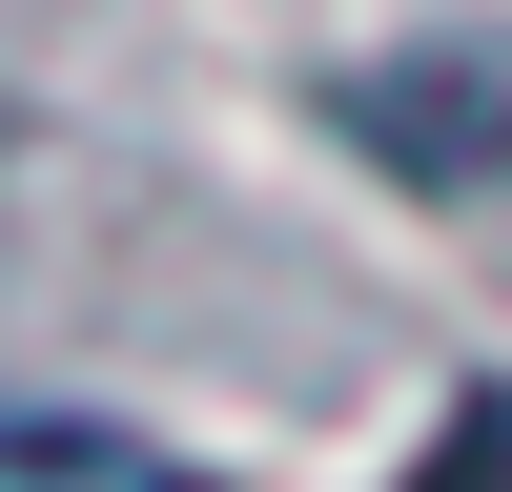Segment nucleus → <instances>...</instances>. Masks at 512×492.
Masks as SVG:
<instances>
[{
  "label": "nucleus",
  "mask_w": 512,
  "mask_h": 492,
  "mask_svg": "<svg viewBox=\"0 0 512 492\" xmlns=\"http://www.w3.org/2000/svg\"><path fill=\"white\" fill-rule=\"evenodd\" d=\"M328 123H349L369 164H410V185L512 267V62H492V41H451V62H369Z\"/></svg>",
  "instance_id": "nucleus-1"
}]
</instances>
